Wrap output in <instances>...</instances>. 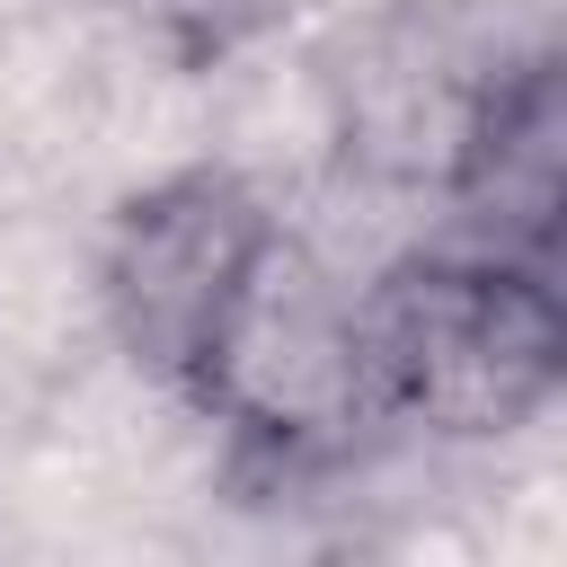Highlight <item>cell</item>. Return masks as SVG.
Wrapping results in <instances>:
<instances>
[{
  "mask_svg": "<svg viewBox=\"0 0 567 567\" xmlns=\"http://www.w3.org/2000/svg\"><path fill=\"white\" fill-rule=\"evenodd\" d=\"M372 408L425 443H505L567 399V284L470 239H416L354 284Z\"/></svg>",
  "mask_w": 567,
  "mask_h": 567,
  "instance_id": "cell-1",
  "label": "cell"
},
{
  "mask_svg": "<svg viewBox=\"0 0 567 567\" xmlns=\"http://www.w3.org/2000/svg\"><path fill=\"white\" fill-rule=\"evenodd\" d=\"M195 416L221 434L230 478L239 487H310L337 461H354L381 434L372 408V372H363V328H354V284L284 221V239L266 248L213 381L195 399Z\"/></svg>",
  "mask_w": 567,
  "mask_h": 567,
  "instance_id": "cell-2",
  "label": "cell"
},
{
  "mask_svg": "<svg viewBox=\"0 0 567 567\" xmlns=\"http://www.w3.org/2000/svg\"><path fill=\"white\" fill-rule=\"evenodd\" d=\"M275 239H284V213L230 159H186V168L133 186L106 213L97 319H106L115 354L151 390H168L186 416H195L213 354H221V337H230Z\"/></svg>",
  "mask_w": 567,
  "mask_h": 567,
  "instance_id": "cell-3",
  "label": "cell"
},
{
  "mask_svg": "<svg viewBox=\"0 0 567 567\" xmlns=\"http://www.w3.org/2000/svg\"><path fill=\"white\" fill-rule=\"evenodd\" d=\"M434 204L452 239L567 284V27L478 71Z\"/></svg>",
  "mask_w": 567,
  "mask_h": 567,
  "instance_id": "cell-4",
  "label": "cell"
},
{
  "mask_svg": "<svg viewBox=\"0 0 567 567\" xmlns=\"http://www.w3.org/2000/svg\"><path fill=\"white\" fill-rule=\"evenodd\" d=\"M487 62L496 53H470L425 9H381V18L346 27L319 53V97H328L337 151L381 186H425L434 195L443 151L461 133V106H470Z\"/></svg>",
  "mask_w": 567,
  "mask_h": 567,
  "instance_id": "cell-5",
  "label": "cell"
},
{
  "mask_svg": "<svg viewBox=\"0 0 567 567\" xmlns=\"http://www.w3.org/2000/svg\"><path fill=\"white\" fill-rule=\"evenodd\" d=\"M89 9H106L133 44L168 53L177 71H213V62H230V53L257 44V27L275 18V0H89Z\"/></svg>",
  "mask_w": 567,
  "mask_h": 567,
  "instance_id": "cell-6",
  "label": "cell"
}]
</instances>
